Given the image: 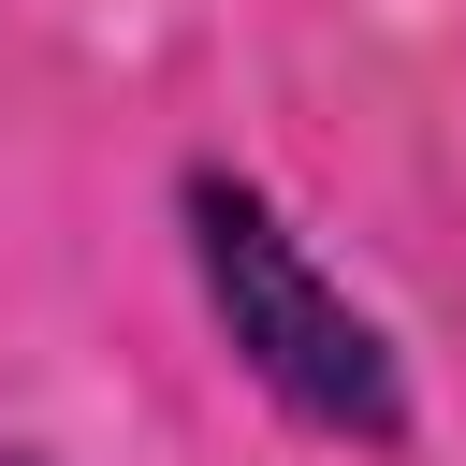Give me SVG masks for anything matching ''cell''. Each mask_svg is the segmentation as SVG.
<instances>
[{
    "mask_svg": "<svg viewBox=\"0 0 466 466\" xmlns=\"http://www.w3.org/2000/svg\"><path fill=\"white\" fill-rule=\"evenodd\" d=\"M175 233H189V277H204V320H218L233 379H248L277 422H306V437H335V451H408V437H422V393H408L393 320L350 306V277L277 218L262 175L189 160V175H175Z\"/></svg>",
    "mask_w": 466,
    "mask_h": 466,
    "instance_id": "6da1fadb",
    "label": "cell"
}]
</instances>
